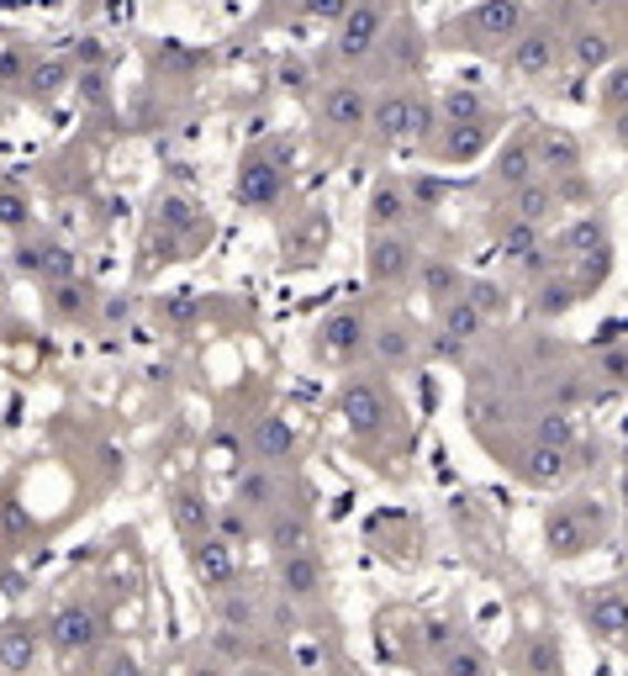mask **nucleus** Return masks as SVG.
<instances>
[{
    "instance_id": "2",
    "label": "nucleus",
    "mask_w": 628,
    "mask_h": 676,
    "mask_svg": "<svg viewBox=\"0 0 628 676\" xmlns=\"http://www.w3.org/2000/svg\"><path fill=\"white\" fill-rule=\"evenodd\" d=\"M370 127L381 144H417L434 133V106L423 96H407V91H391L370 106Z\"/></svg>"
},
{
    "instance_id": "41",
    "label": "nucleus",
    "mask_w": 628,
    "mask_h": 676,
    "mask_svg": "<svg viewBox=\"0 0 628 676\" xmlns=\"http://www.w3.org/2000/svg\"><path fill=\"white\" fill-rule=\"evenodd\" d=\"M96 676H143V672H138V661H132L127 651H106L100 655V666H96Z\"/></svg>"
},
{
    "instance_id": "39",
    "label": "nucleus",
    "mask_w": 628,
    "mask_h": 676,
    "mask_svg": "<svg viewBox=\"0 0 628 676\" xmlns=\"http://www.w3.org/2000/svg\"><path fill=\"white\" fill-rule=\"evenodd\" d=\"M248 529H254V524H248V507H217V534L227 539V545L243 539Z\"/></svg>"
},
{
    "instance_id": "3",
    "label": "nucleus",
    "mask_w": 628,
    "mask_h": 676,
    "mask_svg": "<svg viewBox=\"0 0 628 676\" xmlns=\"http://www.w3.org/2000/svg\"><path fill=\"white\" fill-rule=\"evenodd\" d=\"M339 412L354 434H381L391 423V391L375 376H349L339 391Z\"/></svg>"
},
{
    "instance_id": "30",
    "label": "nucleus",
    "mask_w": 628,
    "mask_h": 676,
    "mask_svg": "<svg viewBox=\"0 0 628 676\" xmlns=\"http://www.w3.org/2000/svg\"><path fill=\"white\" fill-rule=\"evenodd\" d=\"M22 270H32V275H64V281H70L74 260H70V249L43 243V249H22Z\"/></svg>"
},
{
    "instance_id": "40",
    "label": "nucleus",
    "mask_w": 628,
    "mask_h": 676,
    "mask_svg": "<svg viewBox=\"0 0 628 676\" xmlns=\"http://www.w3.org/2000/svg\"><path fill=\"white\" fill-rule=\"evenodd\" d=\"M22 222H26V196L0 191V228H22Z\"/></svg>"
},
{
    "instance_id": "32",
    "label": "nucleus",
    "mask_w": 628,
    "mask_h": 676,
    "mask_svg": "<svg viewBox=\"0 0 628 676\" xmlns=\"http://www.w3.org/2000/svg\"><path fill=\"white\" fill-rule=\"evenodd\" d=\"M195 317H201V302H195L191 291L159 296V323H164V328H191Z\"/></svg>"
},
{
    "instance_id": "8",
    "label": "nucleus",
    "mask_w": 628,
    "mask_h": 676,
    "mask_svg": "<svg viewBox=\"0 0 628 676\" xmlns=\"http://www.w3.org/2000/svg\"><path fill=\"white\" fill-rule=\"evenodd\" d=\"M417 265V249H412L407 233H370V254H364V270L375 286H402Z\"/></svg>"
},
{
    "instance_id": "15",
    "label": "nucleus",
    "mask_w": 628,
    "mask_h": 676,
    "mask_svg": "<svg viewBox=\"0 0 628 676\" xmlns=\"http://www.w3.org/2000/svg\"><path fill=\"white\" fill-rule=\"evenodd\" d=\"M248 450L265 460V465L290 460V455H296V429H290V418H280V412L259 418V423H254V434H248Z\"/></svg>"
},
{
    "instance_id": "53",
    "label": "nucleus",
    "mask_w": 628,
    "mask_h": 676,
    "mask_svg": "<svg viewBox=\"0 0 628 676\" xmlns=\"http://www.w3.org/2000/svg\"><path fill=\"white\" fill-rule=\"evenodd\" d=\"M624 539H628V518H624Z\"/></svg>"
},
{
    "instance_id": "51",
    "label": "nucleus",
    "mask_w": 628,
    "mask_h": 676,
    "mask_svg": "<svg viewBox=\"0 0 628 676\" xmlns=\"http://www.w3.org/2000/svg\"><path fill=\"white\" fill-rule=\"evenodd\" d=\"M618 492H624V503H628V471H624V482H618Z\"/></svg>"
},
{
    "instance_id": "52",
    "label": "nucleus",
    "mask_w": 628,
    "mask_h": 676,
    "mask_svg": "<svg viewBox=\"0 0 628 676\" xmlns=\"http://www.w3.org/2000/svg\"><path fill=\"white\" fill-rule=\"evenodd\" d=\"M586 6H613V0H586Z\"/></svg>"
},
{
    "instance_id": "25",
    "label": "nucleus",
    "mask_w": 628,
    "mask_h": 676,
    "mask_svg": "<svg viewBox=\"0 0 628 676\" xmlns=\"http://www.w3.org/2000/svg\"><path fill=\"white\" fill-rule=\"evenodd\" d=\"M238 507H248V513H280V482L269 471H248L238 482Z\"/></svg>"
},
{
    "instance_id": "19",
    "label": "nucleus",
    "mask_w": 628,
    "mask_h": 676,
    "mask_svg": "<svg viewBox=\"0 0 628 676\" xmlns=\"http://www.w3.org/2000/svg\"><path fill=\"white\" fill-rule=\"evenodd\" d=\"M174 529L185 534V539H206V534H217V507L206 503L201 492H180V497H174Z\"/></svg>"
},
{
    "instance_id": "49",
    "label": "nucleus",
    "mask_w": 628,
    "mask_h": 676,
    "mask_svg": "<svg viewBox=\"0 0 628 676\" xmlns=\"http://www.w3.org/2000/svg\"><path fill=\"white\" fill-rule=\"evenodd\" d=\"M238 676H280V672H269V666H243Z\"/></svg>"
},
{
    "instance_id": "11",
    "label": "nucleus",
    "mask_w": 628,
    "mask_h": 676,
    "mask_svg": "<svg viewBox=\"0 0 628 676\" xmlns=\"http://www.w3.org/2000/svg\"><path fill=\"white\" fill-rule=\"evenodd\" d=\"M280 148H275V159L269 154H254V159H243L238 169V201L248 207H275L280 201V186H286V169H280Z\"/></svg>"
},
{
    "instance_id": "45",
    "label": "nucleus",
    "mask_w": 628,
    "mask_h": 676,
    "mask_svg": "<svg viewBox=\"0 0 628 676\" xmlns=\"http://www.w3.org/2000/svg\"><path fill=\"white\" fill-rule=\"evenodd\" d=\"M32 85H38L43 96H49V91H58V85H64V64H43V70L32 74Z\"/></svg>"
},
{
    "instance_id": "54",
    "label": "nucleus",
    "mask_w": 628,
    "mask_h": 676,
    "mask_svg": "<svg viewBox=\"0 0 628 676\" xmlns=\"http://www.w3.org/2000/svg\"><path fill=\"white\" fill-rule=\"evenodd\" d=\"M624 592H628V571H624Z\"/></svg>"
},
{
    "instance_id": "18",
    "label": "nucleus",
    "mask_w": 628,
    "mask_h": 676,
    "mask_svg": "<svg viewBox=\"0 0 628 676\" xmlns=\"http://www.w3.org/2000/svg\"><path fill=\"white\" fill-rule=\"evenodd\" d=\"M529 180H539V154H533V138H518V144H508L502 159H497V186L523 191Z\"/></svg>"
},
{
    "instance_id": "7",
    "label": "nucleus",
    "mask_w": 628,
    "mask_h": 676,
    "mask_svg": "<svg viewBox=\"0 0 628 676\" xmlns=\"http://www.w3.org/2000/svg\"><path fill=\"white\" fill-rule=\"evenodd\" d=\"M275 587H280V598H290V603H317L328 592V571H322L317 550L275 556Z\"/></svg>"
},
{
    "instance_id": "43",
    "label": "nucleus",
    "mask_w": 628,
    "mask_h": 676,
    "mask_svg": "<svg viewBox=\"0 0 628 676\" xmlns=\"http://www.w3.org/2000/svg\"><path fill=\"white\" fill-rule=\"evenodd\" d=\"M565 439H571V423H565L560 412L539 418V444H560V450H565Z\"/></svg>"
},
{
    "instance_id": "14",
    "label": "nucleus",
    "mask_w": 628,
    "mask_h": 676,
    "mask_svg": "<svg viewBox=\"0 0 628 676\" xmlns=\"http://www.w3.org/2000/svg\"><path fill=\"white\" fill-rule=\"evenodd\" d=\"M364 218H370V233H402L412 222V196L396 180H381L364 201Z\"/></svg>"
},
{
    "instance_id": "46",
    "label": "nucleus",
    "mask_w": 628,
    "mask_h": 676,
    "mask_svg": "<svg viewBox=\"0 0 628 676\" xmlns=\"http://www.w3.org/2000/svg\"><path fill=\"white\" fill-rule=\"evenodd\" d=\"M307 11H312V17H322V22H333V17H339V22H343V11H349V0H307Z\"/></svg>"
},
{
    "instance_id": "10",
    "label": "nucleus",
    "mask_w": 628,
    "mask_h": 676,
    "mask_svg": "<svg viewBox=\"0 0 628 676\" xmlns=\"http://www.w3.org/2000/svg\"><path fill=\"white\" fill-rule=\"evenodd\" d=\"M438 344H434V355H444V360H455V355H465V344L481 334L486 328V317L481 307L470 302V296H455L449 307H438Z\"/></svg>"
},
{
    "instance_id": "24",
    "label": "nucleus",
    "mask_w": 628,
    "mask_h": 676,
    "mask_svg": "<svg viewBox=\"0 0 628 676\" xmlns=\"http://www.w3.org/2000/svg\"><path fill=\"white\" fill-rule=\"evenodd\" d=\"M571 465H565V450L560 444H533L529 455H523V482L533 486H555Z\"/></svg>"
},
{
    "instance_id": "55",
    "label": "nucleus",
    "mask_w": 628,
    "mask_h": 676,
    "mask_svg": "<svg viewBox=\"0 0 628 676\" xmlns=\"http://www.w3.org/2000/svg\"><path fill=\"white\" fill-rule=\"evenodd\" d=\"M624 460H628V450H624Z\"/></svg>"
},
{
    "instance_id": "22",
    "label": "nucleus",
    "mask_w": 628,
    "mask_h": 676,
    "mask_svg": "<svg viewBox=\"0 0 628 676\" xmlns=\"http://www.w3.org/2000/svg\"><path fill=\"white\" fill-rule=\"evenodd\" d=\"M417 281H423V291L434 296L438 307H449L455 296H465V281H459V270L449 265V260H423V265H417Z\"/></svg>"
},
{
    "instance_id": "50",
    "label": "nucleus",
    "mask_w": 628,
    "mask_h": 676,
    "mask_svg": "<svg viewBox=\"0 0 628 676\" xmlns=\"http://www.w3.org/2000/svg\"><path fill=\"white\" fill-rule=\"evenodd\" d=\"M618 138H624V144H628V112H624V117H618Z\"/></svg>"
},
{
    "instance_id": "36",
    "label": "nucleus",
    "mask_w": 628,
    "mask_h": 676,
    "mask_svg": "<svg viewBox=\"0 0 628 676\" xmlns=\"http://www.w3.org/2000/svg\"><path fill=\"white\" fill-rule=\"evenodd\" d=\"M465 296L481 307V317H497V313H508V291L502 286H491V281H470L465 286Z\"/></svg>"
},
{
    "instance_id": "47",
    "label": "nucleus",
    "mask_w": 628,
    "mask_h": 676,
    "mask_svg": "<svg viewBox=\"0 0 628 676\" xmlns=\"http://www.w3.org/2000/svg\"><path fill=\"white\" fill-rule=\"evenodd\" d=\"M127 317H132V302H127V296H111V302H106V323H127Z\"/></svg>"
},
{
    "instance_id": "42",
    "label": "nucleus",
    "mask_w": 628,
    "mask_h": 676,
    "mask_svg": "<svg viewBox=\"0 0 628 676\" xmlns=\"http://www.w3.org/2000/svg\"><path fill=\"white\" fill-rule=\"evenodd\" d=\"M576 59L586 64V70H592V64H603V59H607V38H597V32H581V38H576Z\"/></svg>"
},
{
    "instance_id": "16",
    "label": "nucleus",
    "mask_w": 628,
    "mask_h": 676,
    "mask_svg": "<svg viewBox=\"0 0 628 676\" xmlns=\"http://www.w3.org/2000/svg\"><path fill=\"white\" fill-rule=\"evenodd\" d=\"M38 651H43V634L38 629H0V672L6 676H26L38 666Z\"/></svg>"
},
{
    "instance_id": "26",
    "label": "nucleus",
    "mask_w": 628,
    "mask_h": 676,
    "mask_svg": "<svg viewBox=\"0 0 628 676\" xmlns=\"http://www.w3.org/2000/svg\"><path fill=\"white\" fill-rule=\"evenodd\" d=\"M518 22H523L518 0H486L481 11L470 17V27H476L481 38H508V32H518Z\"/></svg>"
},
{
    "instance_id": "48",
    "label": "nucleus",
    "mask_w": 628,
    "mask_h": 676,
    "mask_svg": "<svg viewBox=\"0 0 628 676\" xmlns=\"http://www.w3.org/2000/svg\"><path fill=\"white\" fill-rule=\"evenodd\" d=\"M185 676H227V666H217V661H201V666H191Z\"/></svg>"
},
{
    "instance_id": "44",
    "label": "nucleus",
    "mask_w": 628,
    "mask_h": 676,
    "mask_svg": "<svg viewBox=\"0 0 628 676\" xmlns=\"http://www.w3.org/2000/svg\"><path fill=\"white\" fill-rule=\"evenodd\" d=\"M603 376L624 387V381H628V349H607V355H603Z\"/></svg>"
},
{
    "instance_id": "6",
    "label": "nucleus",
    "mask_w": 628,
    "mask_h": 676,
    "mask_svg": "<svg viewBox=\"0 0 628 676\" xmlns=\"http://www.w3.org/2000/svg\"><path fill=\"white\" fill-rule=\"evenodd\" d=\"M43 640H49L58 655H91L100 645V613L96 608H58L49 619V629H43Z\"/></svg>"
},
{
    "instance_id": "20",
    "label": "nucleus",
    "mask_w": 628,
    "mask_h": 676,
    "mask_svg": "<svg viewBox=\"0 0 628 676\" xmlns=\"http://www.w3.org/2000/svg\"><path fill=\"white\" fill-rule=\"evenodd\" d=\"M533 154H539V169H555V175H571L581 165V144L571 133H560V127H544L533 138Z\"/></svg>"
},
{
    "instance_id": "56",
    "label": "nucleus",
    "mask_w": 628,
    "mask_h": 676,
    "mask_svg": "<svg viewBox=\"0 0 628 676\" xmlns=\"http://www.w3.org/2000/svg\"><path fill=\"white\" fill-rule=\"evenodd\" d=\"M624 676H628V672H624Z\"/></svg>"
},
{
    "instance_id": "23",
    "label": "nucleus",
    "mask_w": 628,
    "mask_h": 676,
    "mask_svg": "<svg viewBox=\"0 0 628 676\" xmlns=\"http://www.w3.org/2000/svg\"><path fill=\"white\" fill-rule=\"evenodd\" d=\"M254 655H259V645H254V634H248V629H217V634H212V655H206V661H217V666H238V672H243Z\"/></svg>"
},
{
    "instance_id": "27",
    "label": "nucleus",
    "mask_w": 628,
    "mask_h": 676,
    "mask_svg": "<svg viewBox=\"0 0 628 676\" xmlns=\"http://www.w3.org/2000/svg\"><path fill=\"white\" fill-rule=\"evenodd\" d=\"M370 355H375V365H386V370H396V365H407L412 360V334L407 328H375L370 334Z\"/></svg>"
},
{
    "instance_id": "9",
    "label": "nucleus",
    "mask_w": 628,
    "mask_h": 676,
    "mask_svg": "<svg viewBox=\"0 0 628 676\" xmlns=\"http://www.w3.org/2000/svg\"><path fill=\"white\" fill-rule=\"evenodd\" d=\"M191 571L206 592H222V587L238 581V556L222 534H206V539H191Z\"/></svg>"
},
{
    "instance_id": "13",
    "label": "nucleus",
    "mask_w": 628,
    "mask_h": 676,
    "mask_svg": "<svg viewBox=\"0 0 628 676\" xmlns=\"http://www.w3.org/2000/svg\"><path fill=\"white\" fill-rule=\"evenodd\" d=\"M322 122L339 127V133H360V127H370V96L360 85H349V80L328 85L322 91Z\"/></svg>"
},
{
    "instance_id": "31",
    "label": "nucleus",
    "mask_w": 628,
    "mask_h": 676,
    "mask_svg": "<svg viewBox=\"0 0 628 676\" xmlns=\"http://www.w3.org/2000/svg\"><path fill=\"white\" fill-rule=\"evenodd\" d=\"M438 676H491V661L476 645H449L438 661Z\"/></svg>"
},
{
    "instance_id": "29",
    "label": "nucleus",
    "mask_w": 628,
    "mask_h": 676,
    "mask_svg": "<svg viewBox=\"0 0 628 676\" xmlns=\"http://www.w3.org/2000/svg\"><path fill=\"white\" fill-rule=\"evenodd\" d=\"M486 138H491V127H486V122H455V133L444 138L438 154H444V159H476Z\"/></svg>"
},
{
    "instance_id": "1",
    "label": "nucleus",
    "mask_w": 628,
    "mask_h": 676,
    "mask_svg": "<svg viewBox=\"0 0 628 676\" xmlns=\"http://www.w3.org/2000/svg\"><path fill=\"white\" fill-rule=\"evenodd\" d=\"M603 539V518H597V503H560L544 513V550L555 560H571L581 550H592Z\"/></svg>"
},
{
    "instance_id": "21",
    "label": "nucleus",
    "mask_w": 628,
    "mask_h": 676,
    "mask_svg": "<svg viewBox=\"0 0 628 676\" xmlns=\"http://www.w3.org/2000/svg\"><path fill=\"white\" fill-rule=\"evenodd\" d=\"M269 545H275V556H296V550H312V529H307V518L301 513H275L269 518Z\"/></svg>"
},
{
    "instance_id": "28",
    "label": "nucleus",
    "mask_w": 628,
    "mask_h": 676,
    "mask_svg": "<svg viewBox=\"0 0 628 676\" xmlns=\"http://www.w3.org/2000/svg\"><path fill=\"white\" fill-rule=\"evenodd\" d=\"M512 64H518L523 74L555 70V38H550V32H529V38L512 49Z\"/></svg>"
},
{
    "instance_id": "34",
    "label": "nucleus",
    "mask_w": 628,
    "mask_h": 676,
    "mask_svg": "<svg viewBox=\"0 0 628 676\" xmlns=\"http://www.w3.org/2000/svg\"><path fill=\"white\" fill-rule=\"evenodd\" d=\"M159 228H170L174 239L195 233V207L185 196H164V201H159Z\"/></svg>"
},
{
    "instance_id": "5",
    "label": "nucleus",
    "mask_w": 628,
    "mask_h": 676,
    "mask_svg": "<svg viewBox=\"0 0 628 676\" xmlns=\"http://www.w3.org/2000/svg\"><path fill=\"white\" fill-rule=\"evenodd\" d=\"M317 355H322V360H333V365L370 355V323H364V313L343 307V313L322 317V328H317Z\"/></svg>"
},
{
    "instance_id": "33",
    "label": "nucleus",
    "mask_w": 628,
    "mask_h": 676,
    "mask_svg": "<svg viewBox=\"0 0 628 676\" xmlns=\"http://www.w3.org/2000/svg\"><path fill=\"white\" fill-rule=\"evenodd\" d=\"M53 307H58V317H85L96 307V291L85 286V281H64V286L53 291Z\"/></svg>"
},
{
    "instance_id": "37",
    "label": "nucleus",
    "mask_w": 628,
    "mask_h": 676,
    "mask_svg": "<svg viewBox=\"0 0 628 676\" xmlns=\"http://www.w3.org/2000/svg\"><path fill=\"white\" fill-rule=\"evenodd\" d=\"M603 106H607V112H618V117L628 112V64H618V70L607 74V85H603Z\"/></svg>"
},
{
    "instance_id": "4",
    "label": "nucleus",
    "mask_w": 628,
    "mask_h": 676,
    "mask_svg": "<svg viewBox=\"0 0 628 676\" xmlns=\"http://www.w3.org/2000/svg\"><path fill=\"white\" fill-rule=\"evenodd\" d=\"M381 32H386V11H381L375 0H360V6H349V11H343L333 49H339V59L360 64V59H370V53L381 49Z\"/></svg>"
},
{
    "instance_id": "12",
    "label": "nucleus",
    "mask_w": 628,
    "mask_h": 676,
    "mask_svg": "<svg viewBox=\"0 0 628 676\" xmlns=\"http://www.w3.org/2000/svg\"><path fill=\"white\" fill-rule=\"evenodd\" d=\"M581 619L597 640H628V592L624 587H603V592L581 598Z\"/></svg>"
},
{
    "instance_id": "17",
    "label": "nucleus",
    "mask_w": 628,
    "mask_h": 676,
    "mask_svg": "<svg viewBox=\"0 0 628 676\" xmlns=\"http://www.w3.org/2000/svg\"><path fill=\"white\" fill-rule=\"evenodd\" d=\"M212 608H217V624L222 629H248V634H254V629H259V619H265V603H259L254 592H243L238 581H233V587H222L217 598H212Z\"/></svg>"
},
{
    "instance_id": "38",
    "label": "nucleus",
    "mask_w": 628,
    "mask_h": 676,
    "mask_svg": "<svg viewBox=\"0 0 628 676\" xmlns=\"http://www.w3.org/2000/svg\"><path fill=\"white\" fill-rule=\"evenodd\" d=\"M444 117L449 122H476L481 117V101L470 96V91H449V96H444Z\"/></svg>"
},
{
    "instance_id": "35",
    "label": "nucleus",
    "mask_w": 628,
    "mask_h": 676,
    "mask_svg": "<svg viewBox=\"0 0 628 676\" xmlns=\"http://www.w3.org/2000/svg\"><path fill=\"white\" fill-rule=\"evenodd\" d=\"M518 196V222H539V218H550V207H555V196L544 191L539 180H529L523 191H512Z\"/></svg>"
}]
</instances>
